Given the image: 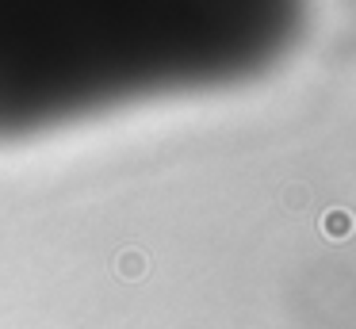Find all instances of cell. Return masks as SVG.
<instances>
[{"mask_svg": "<svg viewBox=\"0 0 356 329\" xmlns=\"http://www.w3.org/2000/svg\"><path fill=\"white\" fill-rule=\"evenodd\" d=\"M302 0H0V127L268 65Z\"/></svg>", "mask_w": 356, "mask_h": 329, "instance_id": "1", "label": "cell"}, {"mask_svg": "<svg viewBox=\"0 0 356 329\" xmlns=\"http://www.w3.org/2000/svg\"><path fill=\"white\" fill-rule=\"evenodd\" d=\"M325 230H330V237H345L348 230H353V218L341 214V211H333V214H325Z\"/></svg>", "mask_w": 356, "mask_h": 329, "instance_id": "2", "label": "cell"}]
</instances>
